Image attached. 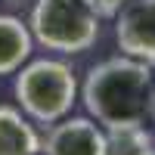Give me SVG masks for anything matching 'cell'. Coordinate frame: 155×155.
Returning a JSON list of instances; mask_svg holds the SVG:
<instances>
[{"label": "cell", "instance_id": "obj_1", "mask_svg": "<svg viewBox=\"0 0 155 155\" xmlns=\"http://www.w3.org/2000/svg\"><path fill=\"white\" fill-rule=\"evenodd\" d=\"M152 65L134 56H112L93 65L84 78L81 99L87 115L106 130L146 124L152 96Z\"/></svg>", "mask_w": 155, "mask_h": 155}, {"label": "cell", "instance_id": "obj_2", "mask_svg": "<svg viewBox=\"0 0 155 155\" xmlns=\"http://www.w3.org/2000/svg\"><path fill=\"white\" fill-rule=\"evenodd\" d=\"M16 99L19 109L37 124H56L71 115L78 99V78L62 59H34L16 74Z\"/></svg>", "mask_w": 155, "mask_h": 155}, {"label": "cell", "instance_id": "obj_3", "mask_svg": "<svg viewBox=\"0 0 155 155\" xmlns=\"http://www.w3.org/2000/svg\"><path fill=\"white\" fill-rule=\"evenodd\" d=\"M31 37L62 56L87 53L99 41V12L90 0H34Z\"/></svg>", "mask_w": 155, "mask_h": 155}, {"label": "cell", "instance_id": "obj_4", "mask_svg": "<svg viewBox=\"0 0 155 155\" xmlns=\"http://www.w3.org/2000/svg\"><path fill=\"white\" fill-rule=\"evenodd\" d=\"M115 41L124 56L155 65V0H127L115 12Z\"/></svg>", "mask_w": 155, "mask_h": 155}, {"label": "cell", "instance_id": "obj_5", "mask_svg": "<svg viewBox=\"0 0 155 155\" xmlns=\"http://www.w3.org/2000/svg\"><path fill=\"white\" fill-rule=\"evenodd\" d=\"M44 155H106V127L90 115H65L50 124L47 140H41Z\"/></svg>", "mask_w": 155, "mask_h": 155}, {"label": "cell", "instance_id": "obj_6", "mask_svg": "<svg viewBox=\"0 0 155 155\" xmlns=\"http://www.w3.org/2000/svg\"><path fill=\"white\" fill-rule=\"evenodd\" d=\"M31 28L16 16H0V78L16 74L31 56Z\"/></svg>", "mask_w": 155, "mask_h": 155}, {"label": "cell", "instance_id": "obj_7", "mask_svg": "<svg viewBox=\"0 0 155 155\" xmlns=\"http://www.w3.org/2000/svg\"><path fill=\"white\" fill-rule=\"evenodd\" d=\"M41 137L16 106H0V155H37Z\"/></svg>", "mask_w": 155, "mask_h": 155}, {"label": "cell", "instance_id": "obj_8", "mask_svg": "<svg viewBox=\"0 0 155 155\" xmlns=\"http://www.w3.org/2000/svg\"><path fill=\"white\" fill-rule=\"evenodd\" d=\"M149 146H155L146 124H127L106 130V155H143Z\"/></svg>", "mask_w": 155, "mask_h": 155}, {"label": "cell", "instance_id": "obj_9", "mask_svg": "<svg viewBox=\"0 0 155 155\" xmlns=\"http://www.w3.org/2000/svg\"><path fill=\"white\" fill-rule=\"evenodd\" d=\"M124 3H127V0H90V6L99 12V19H112Z\"/></svg>", "mask_w": 155, "mask_h": 155}, {"label": "cell", "instance_id": "obj_10", "mask_svg": "<svg viewBox=\"0 0 155 155\" xmlns=\"http://www.w3.org/2000/svg\"><path fill=\"white\" fill-rule=\"evenodd\" d=\"M149 118L155 124V84H152V96H149Z\"/></svg>", "mask_w": 155, "mask_h": 155}, {"label": "cell", "instance_id": "obj_11", "mask_svg": "<svg viewBox=\"0 0 155 155\" xmlns=\"http://www.w3.org/2000/svg\"><path fill=\"white\" fill-rule=\"evenodd\" d=\"M143 155H155V146H149V149H146V152H143Z\"/></svg>", "mask_w": 155, "mask_h": 155}]
</instances>
